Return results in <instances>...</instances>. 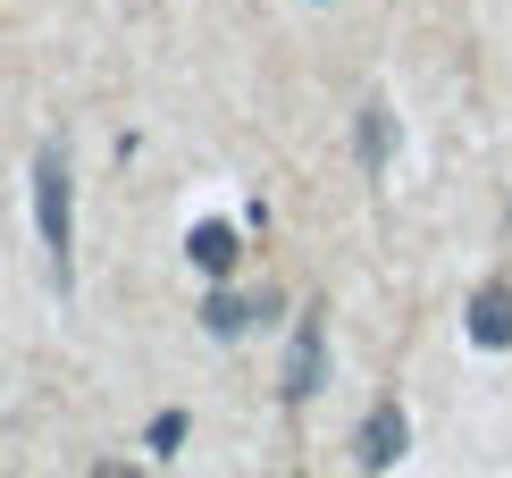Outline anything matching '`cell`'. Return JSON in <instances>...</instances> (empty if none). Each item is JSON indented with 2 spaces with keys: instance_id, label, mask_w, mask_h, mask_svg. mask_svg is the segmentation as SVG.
Masks as SVG:
<instances>
[{
  "instance_id": "7",
  "label": "cell",
  "mask_w": 512,
  "mask_h": 478,
  "mask_svg": "<svg viewBox=\"0 0 512 478\" xmlns=\"http://www.w3.org/2000/svg\"><path fill=\"white\" fill-rule=\"evenodd\" d=\"M471 344H512V294L504 286L471 294Z\"/></svg>"
},
{
  "instance_id": "8",
  "label": "cell",
  "mask_w": 512,
  "mask_h": 478,
  "mask_svg": "<svg viewBox=\"0 0 512 478\" xmlns=\"http://www.w3.org/2000/svg\"><path fill=\"white\" fill-rule=\"evenodd\" d=\"M185 445V411H160L152 420V453H177Z\"/></svg>"
},
{
  "instance_id": "5",
  "label": "cell",
  "mask_w": 512,
  "mask_h": 478,
  "mask_svg": "<svg viewBox=\"0 0 512 478\" xmlns=\"http://www.w3.org/2000/svg\"><path fill=\"white\" fill-rule=\"evenodd\" d=\"M185 260H194L202 277H227V269H236V227H227V219H202L194 235H185Z\"/></svg>"
},
{
  "instance_id": "6",
  "label": "cell",
  "mask_w": 512,
  "mask_h": 478,
  "mask_svg": "<svg viewBox=\"0 0 512 478\" xmlns=\"http://www.w3.org/2000/svg\"><path fill=\"white\" fill-rule=\"evenodd\" d=\"M353 143H361V177H387V151H395V110H387V101H370V110H361Z\"/></svg>"
},
{
  "instance_id": "3",
  "label": "cell",
  "mask_w": 512,
  "mask_h": 478,
  "mask_svg": "<svg viewBox=\"0 0 512 478\" xmlns=\"http://www.w3.org/2000/svg\"><path fill=\"white\" fill-rule=\"evenodd\" d=\"M403 445H412L403 411H395V403H378L370 420H361V445H353V453H361V470H395V462H403Z\"/></svg>"
},
{
  "instance_id": "1",
  "label": "cell",
  "mask_w": 512,
  "mask_h": 478,
  "mask_svg": "<svg viewBox=\"0 0 512 478\" xmlns=\"http://www.w3.org/2000/svg\"><path fill=\"white\" fill-rule=\"evenodd\" d=\"M319 386H328V311L311 302V311L294 319V344H286V386H277V395H286V403H311Z\"/></svg>"
},
{
  "instance_id": "9",
  "label": "cell",
  "mask_w": 512,
  "mask_h": 478,
  "mask_svg": "<svg viewBox=\"0 0 512 478\" xmlns=\"http://www.w3.org/2000/svg\"><path fill=\"white\" fill-rule=\"evenodd\" d=\"M93 478H143L135 462H93Z\"/></svg>"
},
{
  "instance_id": "4",
  "label": "cell",
  "mask_w": 512,
  "mask_h": 478,
  "mask_svg": "<svg viewBox=\"0 0 512 478\" xmlns=\"http://www.w3.org/2000/svg\"><path fill=\"white\" fill-rule=\"evenodd\" d=\"M269 311H277V294H210L202 302V328L210 336H244V328H261Z\"/></svg>"
},
{
  "instance_id": "2",
  "label": "cell",
  "mask_w": 512,
  "mask_h": 478,
  "mask_svg": "<svg viewBox=\"0 0 512 478\" xmlns=\"http://www.w3.org/2000/svg\"><path fill=\"white\" fill-rule=\"evenodd\" d=\"M34 219H42V244H51V260H59V277H68V160L59 151H42L34 160Z\"/></svg>"
}]
</instances>
